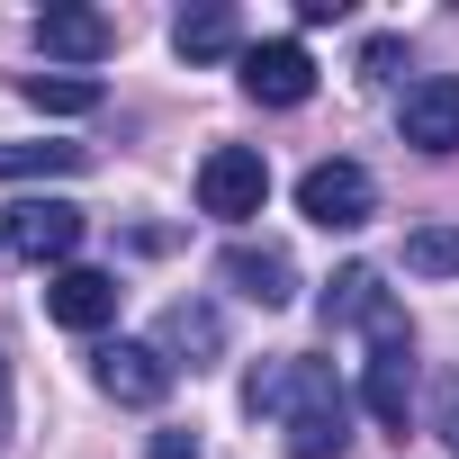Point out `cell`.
Instances as JSON below:
<instances>
[{
	"label": "cell",
	"instance_id": "cell-2",
	"mask_svg": "<svg viewBox=\"0 0 459 459\" xmlns=\"http://www.w3.org/2000/svg\"><path fill=\"white\" fill-rule=\"evenodd\" d=\"M298 216L307 225H325V235H360V225L378 216V180L360 171V162H316L307 180H298Z\"/></svg>",
	"mask_w": 459,
	"mask_h": 459
},
{
	"label": "cell",
	"instance_id": "cell-21",
	"mask_svg": "<svg viewBox=\"0 0 459 459\" xmlns=\"http://www.w3.org/2000/svg\"><path fill=\"white\" fill-rule=\"evenodd\" d=\"M0 450H10V360H0Z\"/></svg>",
	"mask_w": 459,
	"mask_h": 459
},
{
	"label": "cell",
	"instance_id": "cell-12",
	"mask_svg": "<svg viewBox=\"0 0 459 459\" xmlns=\"http://www.w3.org/2000/svg\"><path fill=\"white\" fill-rule=\"evenodd\" d=\"M153 342H162V360H171V369H180V360H189V369H216V360H225V316H216L207 298H180V307L162 316V333H153Z\"/></svg>",
	"mask_w": 459,
	"mask_h": 459
},
{
	"label": "cell",
	"instance_id": "cell-9",
	"mask_svg": "<svg viewBox=\"0 0 459 459\" xmlns=\"http://www.w3.org/2000/svg\"><path fill=\"white\" fill-rule=\"evenodd\" d=\"M216 280L235 289V298H253V307H289L298 298V262L280 244H225L216 253Z\"/></svg>",
	"mask_w": 459,
	"mask_h": 459
},
{
	"label": "cell",
	"instance_id": "cell-22",
	"mask_svg": "<svg viewBox=\"0 0 459 459\" xmlns=\"http://www.w3.org/2000/svg\"><path fill=\"white\" fill-rule=\"evenodd\" d=\"M0 253H10V244H0Z\"/></svg>",
	"mask_w": 459,
	"mask_h": 459
},
{
	"label": "cell",
	"instance_id": "cell-14",
	"mask_svg": "<svg viewBox=\"0 0 459 459\" xmlns=\"http://www.w3.org/2000/svg\"><path fill=\"white\" fill-rule=\"evenodd\" d=\"M171 46L189 64H216V55H244V19L225 10V0H207V10H180L171 19Z\"/></svg>",
	"mask_w": 459,
	"mask_h": 459
},
{
	"label": "cell",
	"instance_id": "cell-7",
	"mask_svg": "<svg viewBox=\"0 0 459 459\" xmlns=\"http://www.w3.org/2000/svg\"><path fill=\"white\" fill-rule=\"evenodd\" d=\"M117 271H91V262H73V271H55L46 280V316L64 325V333H100V325H117Z\"/></svg>",
	"mask_w": 459,
	"mask_h": 459
},
{
	"label": "cell",
	"instance_id": "cell-5",
	"mask_svg": "<svg viewBox=\"0 0 459 459\" xmlns=\"http://www.w3.org/2000/svg\"><path fill=\"white\" fill-rule=\"evenodd\" d=\"M325 325H360L369 342H414V325H405V307L387 298V280H378L369 262H351V271H333V289H325Z\"/></svg>",
	"mask_w": 459,
	"mask_h": 459
},
{
	"label": "cell",
	"instance_id": "cell-17",
	"mask_svg": "<svg viewBox=\"0 0 459 459\" xmlns=\"http://www.w3.org/2000/svg\"><path fill=\"white\" fill-rule=\"evenodd\" d=\"M405 271L450 280V271H459V225H414V235H405Z\"/></svg>",
	"mask_w": 459,
	"mask_h": 459
},
{
	"label": "cell",
	"instance_id": "cell-10",
	"mask_svg": "<svg viewBox=\"0 0 459 459\" xmlns=\"http://www.w3.org/2000/svg\"><path fill=\"white\" fill-rule=\"evenodd\" d=\"M171 360H162V342H108L100 351V387L117 396V405H162L171 396Z\"/></svg>",
	"mask_w": 459,
	"mask_h": 459
},
{
	"label": "cell",
	"instance_id": "cell-20",
	"mask_svg": "<svg viewBox=\"0 0 459 459\" xmlns=\"http://www.w3.org/2000/svg\"><path fill=\"white\" fill-rule=\"evenodd\" d=\"M144 459H198V450H189V432H162V441H153Z\"/></svg>",
	"mask_w": 459,
	"mask_h": 459
},
{
	"label": "cell",
	"instance_id": "cell-4",
	"mask_svg": "<svg viewBox=\"0 0 459 459\" xmlns=\"http://www.w3.org/2000/svg\"><path fill=\"white\" fill-rule=\"evenodd\" d=\"M262 198H271V162H262L253 144H216V153L198 162V216L244 225V216H262Z\"/></svg>",
	"mask_w": 459,
	"mask_h": 459
},
{
	"label": "cell",
	"instance_id": "cell-3",
	"mask_svg": "<svg viewBox=\"0 0 459 459\" xmlns=\"http://www.w3.org/2000/svg\"><path fill=\"white\" fill-rule=\"evenodd\" d=\"M82 235H91V216L73 198H28V207H10V225H0V244L19 262H37V271H73Z\"/></svg>",
	"mask_w": 459,
	"mask_h": 459
},
{
	"label": "cell",
	"instance_id": "cell-11",
	"mask_svg": "<svg viewBox=\"0 0 459 459\" xmlns=\"http://www.w3.org/2000/svg\"><path fill=\"white\" fill-rule=\"evenodd\" d=\"M369 414L387 441H405V414H414V342H369V378H360Z\"/></svg>",
	"mask_w": 459,
	"mask_h": 459
},
{
	"label": "cell",
	"instance_id": "cell-16",
	"mask_svg": "<svg viewBox=\"0 0 459 459\" xmlns=\"http://www.w3.org/2000/svg\"><path fill=\"white\" fill-rule=\"evenodd\" d=\"M82 162V144H0V180H73Z\"/></svg>",
	"mask_w": 459,
	"mask_h": 459
},
{
	"label": "cell",
	"instance_id": "cell-8",
	"mask_svg": "<svg viewBox=\"0 0 459 459\" xmlns=\"http://www.w3.org/2000/svg\"><path fill=\"white\" fill-rule=\"evenodd\" d=\"M396 126H405L414 153H459V73H423V82L405 91Z\"/></svg>",
	"mask_w": 459,
	"mask_h": 459
},
{
	"label": "cell",
	"instance_id": "cell-13",
	"mask_svg": "<svg viewBox=\"0 0 459 459\" xmlns=\"http://www.w3.org/2000/svg\"><path fill=\"white\" fill-rule=\"evenodd\" d=\"M37 46H46L55 64H100V55L117 46V19H108V10H46V19H37Z\"/></svg>",
	"mask_w": 459,
	"mask_h": 459
},
{
	"label": "cell",
	"instance_id": "cell-1",
	"mask_svg": "<svg viewBox=\"0 0 459 459\" xmlns=\"http://www.w3.org/2000/svg\"><path fill=\"white\" fill-rule=\"evenodd\" d=\"M244 405L280 423V450H289V459H342V450H351V396H342L333 360H307V351L262 360V369L244 378Z\"/></svg>",
	"mask_w": 459,
	"mask_h": 459
},
{
	"label": "cell",
	"instance_id": "cell-15",
	"mask_svg": "<svg viewBox=\"0 0 459 459\" xmlns=\"http://www.w3.org/2000/svg\"><path fill=\"white\" fill-rule=\"evenodd\" d=\"M19 91H28V108H46V117H91V108L108 100L91 73H28Z\"/></svg>",
	"mask_w": 459,
	"mask_h": 459
},
{
	"label": "cell",
	"instance_id": "cell-6",
	"mask_svg": "<svg viewBox=\"0 0 459 459\" xmlns=\"http://www.w3.org/2000/svg\"><path fill=\"white\" fill-rule=\"evenodd\" d=\"M244 91L262 108H298V100H316V55L298 37H262V46H244Z\"/></svg>",
	"mask_w": 459,
	"mask_h": 459
},
{
	"label": "cell",
	"instance_id": "cell-18",
	"mask_svg": "<svg viewBox=\"0 0 459 459\" xmlns=\"http://www.w3.org/2000/svg\"><path fill=\"white\" fill-rule=\"evenodd\" d=\"M432 423H441V450L459 459V369H441V387H432Z\"/></svg>",
	"mask_w": 459,
	"mask_h": 459
},
{
	"label": "cell",
	"instance_id": "cell-19",
	"mask_svg": "<svg viewBox=\"0 0 459 459\" xmlns=\"http://www.w3.org/2000/svg\"><path fill=\"white\" fill-rule=\"evenodd\" d=\"M396 64H405V46H396V37H369V55H360V73H369V82H387Z\"/></svg>",
	"mask_w": 459,
	"mask_h": 459
}]
</instances>
